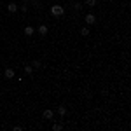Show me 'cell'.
<instances>
[{
    "label": "cell",
    "mask_w": 131,
    "mask_h": 131,
    "mask_svg": "<svg viewBox=\"0 0 131 131\" xmlns=\"http://www.w3.org/2000/svg\"><path fill=\"white\" fill-rule=\"evenodd\" d=\"M63 12H65V7H63V5H51V14H52L54 18L63 16Z\"/></svg>",
    "instance_id": "6da1fadb"
},
{
    "label": "cell",
    "mask_w": 131,
    "mask_h": 131,
    "mask_svg": "<svg viewBox=\"0 0 131 131\" xmlns=\"http://www.w3.org/2000/svg\"><path fill=\"white\" fill-rule=\"evenodd\" d=\"M84 19H86V25L91 26V25H94V23H96V16H94L93 12H89V14H86V18H84Z\"/></svg>",
    "instance_id": "7a4b0ae2"
},
{
    "label": "cell",
    "mask_w": 131,
    "mask_h": 131,
    "mask_svg": "<svg viewBox=\"0 0 131 131\" xmlns=\"http://www.w3.org/2000/svg\"><path fill=\"white\" fill-rule=\"evenodd\" d=\"M37 33H39L40 37H46V35L49 33V26H47V25H40V26L37 28Z\"/></svg>",
    "instance_id": "3957f363"
},
{
    "label": "cell",
    "mask_w": 131,
    "mask_h": 131,
    "mask_svg": "<svg viewBox=\"0 0 131 131\" xmlns=\"http://www.w3.org/2000/svg\"><path fill=\"white\" fill-rule=\"evenodd\" d=\"M42 117H44L46 121H51V119H54V112L51 110V108H46L44 114H42Z\"/></svg>",
    "instance_id": "277c9868"
},
{
    "label": "cell",
    "mask_w": 131,
    "mask_h": 131,
    "mask_svg": "<svg viewBox=\"0 0 131 131\" xmlns=\"http://www.w3.org/2000/svg\"><path fill=\"white\" fill-rule=\"evenodd\" d=\"M23 33H25V35H26V37H31V35H33V33H35V28H33V26H30V25H28V26H25V28H23Z\"/></svg>",
    "instance_id": "5b68a950"
},
{
    "label": "cell",
    "mask_w": 131,
    "mask_h": 131,
    "mask_svg": "<svg viewBox=\"0 0 131 131\" xmlns=\"http://www.w3.org/2000/svg\"><path fill=\"white\" fill-rule=\"evenodd\" d=\"M18 9H19V5H18V4H14V2H10L9 5H7V10H9L10 14H14V12H18Z\"/></svg>",
    "instance_id": "8992f818"
},
{
    "label": "cell",
    "mask_w": 131,
    "mask_h": 131,
    "mask_svg": "<svg viewBox=\"0 0 131 131\" xmlns=\"http://www.w3.org/2000/svg\"><path fill=\"white\" fill-rule=\"evenodd\" d=\"M67 114H68V108H67L65 105H60V107H58V115H61V117H65Z\"/></svg>",
    "instance_id": "52a82bcc"
},
{
    "label": "cell",
    "mask_w": 131,
    "mask_h": 131,
    "mask_svg": "<svg viewBox=\"0 0 131 131\" xmlns=\"http://www.w3.org/2000/svg\"><path fill=\"white\" fill-rule=\"evenodd\" d=\"M4 75H5V79H12L14 77V68H5Z\"/></svg>",
    "instance_id": "ba28073f"
},
{
    "label": "cell",
    "mask_w": 131,
    "mask_h": 131,
    "mask_svg": "<svg viewBox=\"0 0 131 131\" xmlns=\"http://www.w3.org/2000/svg\"><path fill=\"white\" fill-rule=\"evenodd\" d=\"M89 33H91V31H89V26H82V28H81V35H82V37H88Z\"/></svg>",
    "instance_id": "9c48e42d"
},
{
    "label": "cell",
    "mask_w": 131,
    "mask_h": 131,
    "mask_svg": "<svg viewBox=\"0 0 131 131\" xmlns=\"http://www.w3.org/2000/svg\"><path fill=\"white\" fill-rule=\"evenodd\" d=\"M31 72H33V67L31 65H25V73L26 75H31Z\"/></svg>",
    "instance_id": "30bf717a"
},
{
    "label": "cell",
    "mask_w": 131,
    "mask_h": 131,
    "mask_svg": "<svg viewBox=\"0 0 131 131\" xmlns=\"http://www.w3.org/2000/svg\"><path fill=\"white\" fill-rule=\"evenodd\" d=\"M96 4H98V0H86V5L88 7H94Z\"/></svg>",
    "instance_id": "8fae6325"
},
{
    "label": "cell",
    "mask_w": 131,
    "mask_h": 131,
    "mask_svg": "<svg viewBox=\"0 0 131 131\" xmlns=\"http://www.w3.org/2000/svg\"><path fill=\"white\" fill-rule=\"evenodd\" d=\"M19 10L23 12V14H25V12H28V5H26V4H23V5H19Z\"/></svg>",
    "instance_id": "7c38bea8"
},
{
    "label": "cell",
    "mask_w": 131,
    "mask_h": 131,
    "mask_svg": "<svg viewBox=\"0 0 131 131\" xmlns=\"http://www.w3.org/2000/svg\"><path fill=\"white\" fill-rule=\"evenodd\" d=\"M81 9H82V4L75 2V4H73V10H81Z\"/></svg>",
    "instance_id": "4fadbf2b"
},
{
    "label": "cell",
    "mask_w": 131,
    "mask_h": 131,
    "mask_svg": "<svg viewBox=\"0 0 131 131\" xmlns=\"http://www.w3.org/2000/svg\"><path fill=\"white\" fill-rule=\"evenodd\" d=\"M31 67H33V68H40V61H31Z\"/></svg>",
    "instance_id": "5bb4252c"
},
{
    "label": "cell",
    "mask_w": 131,
    "mask_h": 131,
    "mask_svg": "<svg viewBox=\"0 0 131 131\" xmlns=\"http://www.w3.org/2000/svg\"><path fill=\"white\" fill-rule=\"evenodd\" d=\"M61 129H63L61 124H54V126H52V131H61Z\"/></svg>",
    "instance_id": "9a60e30c"
},
{
    "label": "cell",
    "mask_w": 131,
    "mask_h": 131,
    "mask_svg": "<svg viewBox=\"0 0 131 131\" xmlns=\"http://www.w3.org/2000/svg\"><path fill=\"white\" fill-rule=\"evenodd\" d=\"M26 2H30V0H23V4H26Z\"/></svg>",
    "instance_id": "2e32d148"
},
{
    "label": "cell",
    "mask_w": 131,
    "mask_h": 131,
    "mask_svg": "<svg viewBox=\"0 0 131 131\" xmlns=\"http://www.w3.org/2000/svg\"><path fill=\"white\" fill-rule=\"evenodd\" d=\"M31 2H37V0H31Z\"/></svg>",
    "instance_id": "e0dca14e"
},
{
    "label": "cell",
    "mask_w": 131,
    "mask_h": 131,
    "mask_svg": "<svg viewBox=\"0 0 131 131\" xmlns=\"http://www.w3.org/2000/svg\"><path fill=\"white\" fill-rule=\"evenodd\" d=\"M108 2H114V0H108Z\"/></svg>",
    "instance_id": "ac0fdd59"
}]
</instances>
